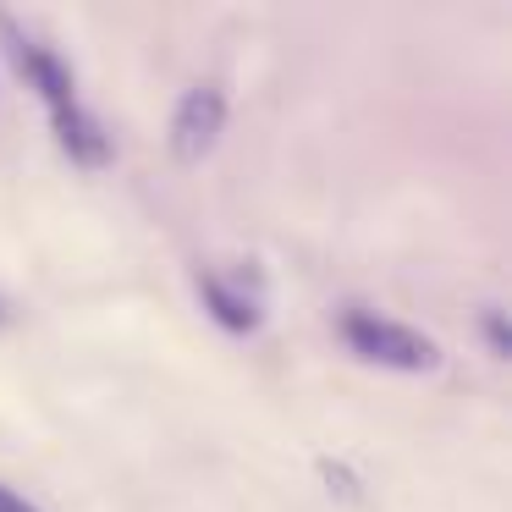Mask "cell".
Masks as SVG:
<instances>
[{"label":"cell","mask_w":512,"mask_h":512,"mask_svg":"<svg viewBox=\"0 0 512 512\" xmlns=\"http://www.w3.org/2000/svg\"><path fill=\"white\" fill-rule=\"evenodd\" d=\"M342 336L364 364H380V369H402V375H430L441 364L435 342L424 331L402 320H386V314H369V309H353L342 320Z\"/></svg>","instance_id":"1"},{"label":"cell","mask_w":512,"mask_h":512,"mask_svg":"<svg viewBox=\"0 0 512 512\" xmlns=\"http://www.w3.org/2000/svg\"><path fill=\"white\" fill-rule=\"evenodd\" d=\"M226 133V94L221 83H193L177 100V116H171V155L182 166H199Z\"/></svg>","instance_id":"2"},{"label":"cell","mask_w":512,"mask_h":512,"mask_svg":"<svg viewBox=\"0 0 512 512\" xmlns=\"http://www.w3.org/2000/svg\"><path fill=\"white\" fill-rule=\"evenodd\" d=\"M0 34L12 39L17 72L28 78V89H39V100H45L50 111H56V105H72V100H78V83H72L67 61H61L56 50H45V45H34V39H23L12 23H0Z\"/></svg>","instance_id":"3"},{"label":"cell","mask_w":512,"mask_h":512,"mask_svg":"<svg viewBox=\"0 0 512 512\" xmlns=\"http://www.w3.org/2000/svg\"><path fill=\"white\" fill-rule=\"evenodd\" d=\"M50 127H56V144L72 155V166H83V171L111 166V133H105L100 116H94L83 100L56 105V111H50Z\"/></svg>","instance_id":"4"},{"label":"cell","mask_w":512,"mask_h":512,"mask_svg":"<svg viewBox=\"0 0 512 512\" xmlns=\"http://www.w3.org/2000/svg\"><path fill=\"white\" fill-rule=\"evenodd\" d=\"M199 298H204V309H210L226 331H254V325H259V303L243 298L237 287H226L221 276H199Z\"/></svg>","instance_id":"5"},{"label":"cell","mask_w":512,"mask_h":512,"mask_svg":"<svg viewBox=\"0 0 512 512\" xmlns=\"http://www.w3.org/2000/svg\"><path fill=\"white\" fill-rule=\"evenodd\" d=\"M485 342H490V353H496V358H507V353H512L507 320H501V309H496V303H490V309H485Z\"/></svg>","instance_id":"6"},{"label":"cell","mask_w":512,"mask_h":512,"mask_svg":"<svg viewBox=\"0 0 512 512\" xmlns=\"http://www.w3.org/2000/svg\"><path fill=\"white\" fill-rule=\"evenodd\" d=\"M0 512H39V507L28 496H17L12 485H0Z\"/></svg>","instance_id":"7"}]
</instances>
